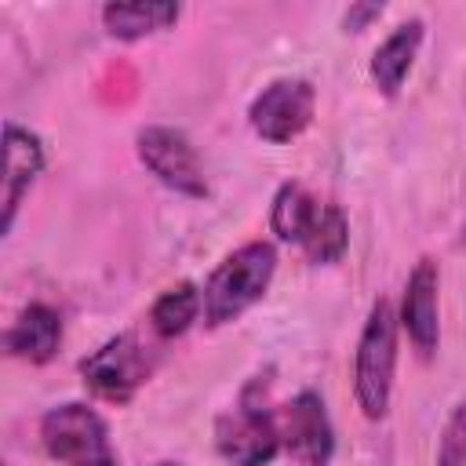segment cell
Masks as SVG:
<instances>
[{
    "instance_id": "d6986e66",
    "label": "cell",
    "mask_w": 466,
    "mask_h": 466,
    "mask_svg": "<svg viewBox=\"0 0 466 466\" xmlns=\"http://www.w3.org/2000/svg\"><path fill=\"white\" fill-rule=\"evenodd\" d=\"M153 466H182V462H171V459H164V462H153Z\"/></svg>"
},
{
    "instance_id": "5bb4252c",
    "label": "cell",
    "mask_w": 466,
    "mask_h": 466,
    "mask_svg": "<svg viewBox=\"0 0 466 466\" xmlns=\"http://www.w3.org/2000/svg\"><path fill=\"white\" fill-rule=\"evenodd\" d=\"M204 317V291L193 280L164 288L149 306V328L157 339H178Z\"/></svg>"
},
{
    "instance_id": "277c9868",
    "label": "cell",
    "mask_w": 466,
    "mask_h": 466,
    "mask_svg": "<svg viewBox=\"0 0 466 466\" xmlns=\"http://www.w3.org/2000/svg\"><path fill=\"white\" fill-rule=\"evenodd\" d=\"M40 444L62 466H116L109 422L87 400H62L40 415Z\"/></svg>"
},
{
    "instance_id": "4fadbf2b",
    "label": "cell",
    "mask_w": 466,
    "mask_h": 466,
    "mask_svg": "<svg viewBox=\"0 0 466 466\" xmlns=\"http://www.w3.org/2000/svg\"><path fill=\"white\" fill-rule=\"evenodd\" d=\"M178 15H182V7L171 0H131V4H102L98 7L102 29L113 40H127V44L171 29L178 22Z\"/></svg>"
},
{
    "instance_id": "9a60e30c",
    "label": "cell",
    "mask_w": 466,
    "mask_h": 466,
    "mask_svg": "<svg viewBox=\"0 0 466 466\" xmlns=\"http://www.w3.org/2000/svg\"><path fill=\"white\" fill-rule=\"evenodd\" d=\"M320 200L302 186V182H280L269 204V229L277 233V240L284 244H302L313 218H317Z\"/></svg>"
},
{
    "instance_id": "5b68a950",
    "label": "cell",
    "mask_w": 466,
    "mask_h": 466,
    "mask_svg": "<svg viewBox=\"0 0 466 466\" xmlns=\"http://www.w3.org/2000/svg\"><path fill=\"white\" fill-rule=\"evenodd\" d=\"M135 153L142 160V167L167 186L178 197L200 200L208 197V175H204V160L193 146V138L182 127L171 124H146L135 135Z\"/></svg>"
},
{
    "instance_id": "7a4b0ae2",
    "label": "cell",
    "mask_w": 466,
    "mask_h": 466,
    "mask_svg": "<svg viewBox=\"0 0 466 466\" xmlns=\"http://www.w3.org/2000/svg\"><path fill=\"white\" fill-rule=\"evenodd\" d=\"M277 273V248L269 240H248L237 251H229L211 277L204 280V324L222 328L248 313L273 284Z\"/></svg>"
},
{
    "instance_id": "ba28073f",
    "label": "cell",
    "mask_w": 466,
    "mask_h": 466,
    "mask_svg": "<svg viewBox=\"0 0 466 466\" xmlns=\"http://www.w3.org/2000/svg\"><path fill=\"white\" fill-rule=\"evenodd\" d=\"M280 441L291 462L299 466H331L335 459V426L328 404L317 390H299L288 404L277 408Z\"/></svg>"
},
{
    "instance_id": "8fae6325",
    "label": "cell",
    "mask_w": 466,
    "mask_h": 466,
    "mask_svg": "<svg viewBox=\"0 0 466 466\" xmlns=\"http://www.w3.org/2000/svg\"><path fill=\"white\" fill-rule=\"evenodd\" d=\"M66 339V320L47 302H29L7 328H4V353L25 364H47L55 360L58 346Z\"/></svg>"
},
{
    "instance_id": "6da1fadb",
    "label": "cell",
    "mask_w": 466,
    "mask_h": 466,
    "mask_svg": "<svg viewBox=\"0 0 466 466\" xmlns=\"http://www.w3.org/2000/svg\"><path fill=\"white\" fill-rule=\"evenodd\" d=\"M397 309L386 295H379L364 317L357 350H353V397L368 422H382L393 400L397 375Z\"/></svg>"
},
{
    "instance_id": "9c48e42d",
    "label": "cell",
    "mask_w": 466,
    "mask_h": 466,
    "mask_svg": "<svg viewBox=\"0 0 466 466\" xmlns=\"http://www.w3.org/2000/svg\"><path fill=\"white\" fill-rule=\"evenodd\" d=\"M437 291H441V266H437V258L422 255L404 280V295H400V309H397V324L408 335V342L419 350V357H433L441 346Z\"/></svg>"
},
{
    "instance_id": "e0dca14e",
    "label": "cell",
    "mask_w": 466,
    "mask_h": 466,
    "mask_svg": "<svg viewBox=\"0 0 466 466\" xmlns=\"http://www.w3.org/2000/svg\"><path fill=\"white\" fill-rule=\"evenodd\" d=\"M437 466H466V400L455 404L437 437Z\"/></svg>"
},
{
    "instance_id": "52a82bcc",
    "label": "cell",
    "mask_w": 466,
    "mask_h": 466,
    "mask_svg": "<svg viewBox=\"0 0 466 466\" xmlns=\"http://www.w3.org/2000/svg\"><path fill=\"white\" fill-rule=\"evenodd\" d=\"M317 113V87L306 76H277L269 80L248 106L251 131L269 146L295 142Z\"/></svg>"
},
{
    "instance_id": "ac0fdd59",
    "label": "cell",
    "mask_w": 466,
    "mask_h": 466,
    "mask_svg": "<svg viewBox=\"0 0 466 466\" xmlns=\"http://www.w3.org/2000/svg\"><path fill=\"white\" fill-rule=\"evenodd\" d=\"M382 11H386V4H379V0H357V4H350L342 11V33H364L375 18H382Z\"/></svg>"
},
{
    "instance_id": "3957f363",
    "label": "cell",
    "mask_w": 466,
    "mask_h": 466,
    "mask_svg": "<svg viewBox=\"0 0 466 466\" xmlns=\"http://www.w3.org/2000/svg\"><path fill=\"white\" fill-rule=\"evenodd\" d=\"M215 451L229 466H269L280 451V419L266 400V386L255 379L240 400L215 419Z\"/></svg>"
},
{
    "instance_id": "7c38bea8",
    "label": "cell",
    "mask_w": 466,
    "mask_h": 466,
    "mask_svg": "<svg viewBox=\"0 0 466 466\" xmlns=\"http://www.w3.org/2000/svg\"><path fill=\"white\" fill-rule=\"evenodd\" d=\"M422 36H426V22L422 18H408V22L393 25L379 40V47L368 58V76H371L379 95H386V98L400 95V87H404V80H408V73H411V66L419 58Z\"/></svg>"
},
{
    "instance_id": "8992f818",
    "label": "cell",
    "mask_w": 466,
    "mask_h": 466,
    "mask_svg": "<svg viewBox=\"0 0 466 466\" xmlns=\"http://www.w3.org/2000/svg\"><path fill=\"white\" fill-rule=\"evenodd\" d=\"M149 371H153V357L135 331H120L106 339L95 353L80 360L84 386L98 400H109V404H127L146 386Z\"/></svg>"
},
{
    "instance_id": "30bf717a",
    "label": "cell",
    "mask_w": 466,
    "mask_h": 466,
    "mask_svg": "<svg viewBox=\"0 0 466 466\" xmlns=\"http://www.w3.org/2000/svg\"><path fill=\"white\" fill-rule=\"evenodd\" d=\"M44 164H47L44 138L18 120H4V218H0L4 237L15 229L18 208L36 186Z\"/></svg>"
},
{
    "instance_id": "2e32d148",
    "label": "cell",
    "mask_w": 466,
    "mask_h": 466,
    "mask_svg": "<svg viewBox=\"0 0 466 466\" xmlns=\"http://www.w3.org/2000/svg\"><path fill=\"white\" fill-rule=\"evenodd\" d=\"M302 255L313 262V266H331L339 262L346 251H350V222H346V211L331 200H320L317 208V218L306 233V240L299 244Z\"/></svg>"
}]
</instances>
